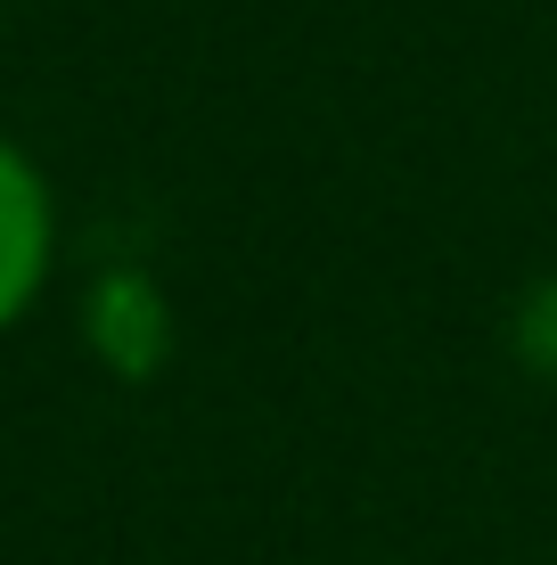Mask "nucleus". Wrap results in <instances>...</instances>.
I'll return each mask as SVG.
<instances>
[{
	"label": "nucleus",
	"mask_w": 557,
	"mask_h": 565,
	"mask_svg": "<svg viewBox=\"0 0 557 565\" xmlns=\"http://www.w3.org/2000/svg\"><path fill=\"white\" fill-rule=\"evenodd\" d=\"M57 255V213H50V181L17 140H0V337L33 311Z\"/></svg>",
	"instance_id": "nucleus-2"
},
{
	"label": "nucleus",
	"mask_w": 557,
	"mask_h": 565,
	"mask_svg": "<svg viewBox=\"0 0 557 565\" xmlns=\"http://www.w3.org/2000/svg\"><path fill=\"white\" fill-rule=\"evenodd\" d=\"M83 344L99 353L107 377L148 385L172 361V296L157 287V270L140 263H107L83 296Z\"/></svg>",
	"instance_id": "nucleus-1"
}]
</instances>
